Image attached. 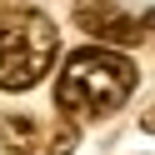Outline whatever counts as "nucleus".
<instances>
[{
  "mask_svg": "<svg viewBox=\"0 0 155 155\" xmlns=\"http://www.w3.org/2000/svg\"><path fill=\"white\" fill-rule=\"evenodd\" d=\"M10 5H20V0H0V10H10Z\"/></svg>",
  "mask_w": 155,
  "mask_h": 155,
  "instance_id": "7",
  "label": "nucleus"
},
{
  "mask_svg": "<svg viewBox=\"0 0 155 155\" xmlns=\"http://www.w3.org/2000/svg\"><path fill=\"white\" fill-rule=\"evenodd\" d=\"M70 15H75V25L85 35H95L100 45H115V50H130V45L145 40V25L125 5H115V0H75Z\"/></svg>",
  "mask_w": 155,
  "mask_h": 155,
  "instance_id": "3",
  "label": "nucleus"
},
{
  "mask_svg": "<svg viewBox=\"0 0 155 155\" xmlns=\"http://www.w3.org/2000/svg\"><path fill=\"white\" fill-rule=\"evenodd\" d=\"M35 140H40V130L30 120H20V115L0 120V150L5 155H35Z\"/></svg>",
  "mask_w": 155,
  "mask_h": 155,
  "instance_id": "4",
  "label": "nucleus"
},
{
  "mask_svg": "<svg viewBox=\"0 0 155 155\" xmlns=\"http://www.w3.org/2000/svg\"><path fill=\"white\" fill-rule=\"evenodd\" d=\"M140 125H145V130H150V135H155V105H150V110H145V115H140Z\"/></svg>",
  "mask_w": 155,
  "mask_h": 155,
  "instance_id": "6",
  "label": "nucleus"
},
{
  "mask_svg": "<svg viewBox=\"0 0 155 155\" xmlns=\"http://www.w3.org/2000/svg\"><path fill=\"white\" fill-rule=\"evenodd\" d=\"M70 150H75V125H60V130L50 135V150L45 155H70Z\"/></svg>",
  "mask_w": 155,
  "mask_h": 155,
  "instance_id": "5",
  "label": "nucleus"
},
{
  "mask_svg": "<svg viewBox=\"0 0 155 155\" xmlns=\"http://www.w3.org/2000/svg\"><path fill=\"white\" fill-rule=\"evenodd\" d=\"M60 35H55L50 15L40 10H10L0 20V90H30L45 80V70L55 65Z\"/></svg>",
  "mask_w": 155,
  "mask_h": 155,
  "instance_id": "2",
  "label": "nucleus"
},
{
  "mask_svg": "<svg viewBox=\"0 0 155 155\" xmlns=\"http://www.w3.org/2000/svg\"><path fill=\"white\" fill-rule=\"evenodd\" d=\"M145 25H150V30H155V10H150V20H145Z\"/></svg>",
  "mask_w": 155,
  "mask_h": 155,
  "instance_id": "8",
  "label": "nucleus"
},
{
  "mask_svg": "<svg viewBox=\"0 0 155 155\" xmlns=\"http://www.w3.org/2000/svg\"><path fill=\"white\" fill-rule=\"evenodd\" d=\"M135 65L125 60L115 45H85L60 65L55 80V105L65 120H105L115 115L135 90Z\"/></svg>",
  "mask_w": 155,
  "mask_h": 155,
  "instance_id": "1",
  "label": "nucleus"
}]
</instances>
